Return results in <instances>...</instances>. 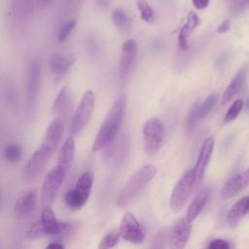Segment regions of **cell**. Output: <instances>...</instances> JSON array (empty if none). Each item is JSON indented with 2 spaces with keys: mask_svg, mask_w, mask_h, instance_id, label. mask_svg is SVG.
<instances>
[{
  "mask_svg": "<svg viewBox=\"0 0 249 249\" xmlns=\"http://www.w3.org/2000/svg\"><path fill=\"white\" fill-rule=\"evenodd\" d=\"M125 110L126 99L124 96H119L112 104L102 124L98 128L91 146L93 152L105 148L114 141L123 124Z\"/></svg>",
  "mask_w": 249,
  "mask_h": 249,
  "instance_id": "obj_1",
  "label": "cell"
},
{
  "mask_svg": "<svg viewBox=\"0 0 249 249\" xmlns=\"http://www.w3.org/2000/svg\"><path fill=\"white\" fill-rule=\"evenodd\" d=\"M157 174L154 164H146L136 170L116 196L115 204L120 209L126 208L143 193Z\"/></svg>",
  "mask_w": 249,
  "mask_h": 249,
  "instance_id": "obj_2",
  "label": "cell"
},
{
  "mask_svg": "<svg viewBox=\"0 0 249 249\" xmlns=\"http://www.w3.org/2000/svg\"><path fill=\"white\" fill-rule=\"evenodd\" d=\"M144 150L146 155L153 157L158 154L162 146L165 128L163 123L158 117L148 119L143 125Z\"/></svg>",
  "mask_w": 249,
  "mask_h": 249,
  "instance_id": "obj_3",
  "label": "cell"
},
{
  "mask_svg": "<svg viewBox=\"0 0 249 249\" xmlns=\"http://www.w3.org/2000/svg\"><path fill=\"white\" fill-rule=\"evenodd\" d=\"M196 187L194 169L187 170L176 182L169 197V206L174 212H179L187 203Z\"/></svg>",
  "mask_w": 249,
  "mask_h": 249,
  "instance_id": "obj_4",
  "label": "cell"
},
{
  "mask_svg": "<svg viewBox=\"0 0 249 249\" xmlns=\"http://www.w3.org/2000/svg\"><path fill=\"white\" fill-rule=\"evenodd\" d=\"M67 169V167L57 164L47 173L40 192L41 202L43 205L50 206L54 200L60 186L64 181Z\"/></svg>",
  "mask_w": 249,
  "mask_h": 249,
  "instance_id": "obj_5",
  "label": "cell"
},
{
  "mask_svg": "<svg viewBox=\"0 0 249 249\" xmlns=\"http://www.w3.org/2000/svg\"><path fill=\"white\" fill-rule=\"evenodd\" d=\"M53 153L43 145H40L27 160L21 171L22 180L25 183L35 181L44 171L47 162Z\"/></svg>",
  "mask_w": 249,
  "mask_h": 249,
  "instance_id": "obj_6",
  "label": "cell"
},
{
  "mask_svg": "<svg viewBox=\"0 0 249 249\" xmlns=\"http://www.w3.org/2000/svg\"><path fill=\"white\" fill-rule=\"evenodd\" d=\"M95 104L94 92L90 89L87 90L76 108V111L72 117L70 130L72 133H79L89 122L92 111Z\"/></svg>",
  "mask_w": 249,
  "mask_h": 249,
  "instance_id": "obj_7",
  "label": "cell"
},
{
  "mask_svg": "<svg viewBox=\"0 0 249 249\" xmlns=\"http://www.w3.org/2000/svg\"><path fill=\"white\" fill-rule=\"evenodd\" d=\"M119 233L123 239L134 244H140L145 239V231L142 225L131 213H125L123 216Z\"/></svg>",
  "mask_w": 249,
  "mask_h": 249,
  "instance_id": "obj_8",
  "label": "cell"
},
{
  "mask_svg": "<svg viewBox=\"0 0 249 249\" xmlns=\"http://www.w3.org/2000/svg\"><path fill=\"white\" fill-rule=\"evenodd\" d=\"M138 53L137 42L134 39H127L121 48V55L119 61L118 75L121 80H124L129 75L135 62Z\"/></svg>",
  "mask_w": 249,
  "mask_h": 249,
  "instance_id": "obj_9",
  "label": "cell"
},
{
  "mask_svg": "<svg viewBox=\"0 0 249 249\" xmlns=\"http://www.w3.org/2000/svg\"><path fill=\"white\" fill-rule=\"evenodd\" d=\"M38 199L36 188H28L23 191L16 199L13 211L18 219L28 217L35 209Z\"/></svg>",
  "mask_w": 249,
  "mask_h": 249,
  "instance_id": "obj_10",
  "label": "cell"
},
{
  "mask_svg": "<svg viewBox=\"0 0 249 249\" xmlns=\"http://www.w3.org/2000/svg\"><path fill=\"white\" fill-rule=\"evenodd\" d=\"M213 148H214V139L212 136H210L204 140V142L200 148L196 166L194 168L196 187L199 186L203 180L206 167L209 163V160H210V158H211V155L213 152Z\"/></svg>",
  "mask_w": 249,
  "mask_h": 249,
  "instance_id": "obj_11",
  "label": "cell"
},
{
  "mask_svg": "<svg viewBox=\"0 0 249 249\" xmlns=\"http://www.w3.org/2000/svg\"><path fill=\"white\" fill-rule=\"evenodd\" d=\"M192 222L187 218L178 222L172 229L169 237V249H184L190 239Z\"/></svg>",
  "mask_w": 249,
  "mask_h": 249,
  "instance_id": "obj_12",
  "label": "cell"
},
{
  "mask_svg": "<svg viewBox=\"0 0 249 249\" xmlns=\"http://www.w3.org/2000/svg\"><path fill=\"white\" fill-rule=\"evenodd\" d=\"M63 133H64L63 122L59 119L53 120L49 124V125L45 131L44 138H43L41 145L45 146L51 152L54 153V151L56 150V148L58 147V145L61 142Z\"/></svg>",
  "mask_w": 249,
  "mask_h": 249,
  "instance_id": "obj_13",
  "label": "cell"
},
{
  "mask_svg": "<svg viewBox=\"0 0 249 249\" xmlns=\"http://www.w3.org/2000/svg\"><path fill=\"white\" fill-rule=\"evenodd\" d=\"M249 186V167L243 171L241 174H237L231 178H230L225 185L223 186L221 190L220 196L222 199H229L238 193H240L242 190H244L246 187Z\"/></svg>",
  "mask_w": 249,
  "mask_h": 249,
  "instance_id": "obj_14",
  "label": "cell"
},
{
  "mask_svg": "<svg viewBox=\"0 0 249 249\" xmlns=\"http://www.w3.org/2000/svg\"><path fill=\"white\" fill-rule=\"evenodd\" d=\"M41 62L37 58H33L28 65L27 71V91L28 97L32 104H34L37 100L40 83H41Z\"/></svg>",
  "mask_w": 249,
  "mask_h": 249,
  "instance_id": "obj_15",
  "label": "cell"
},
{
  "mask_svg": "<svg viewBox=\"0 0 249 249\" xmlns=\"http://www.w3.org/2000/svg\"><path fill=\"white\" fill-rule=\"evenodd\" d=\"M40 221L43 226L45 234H48V235H55V234L65 232L66 229L68 228L67 224L60 223L57 220L51 206H46L42 210Z\"/></svg>",
  "mask_w": 249,
  "mask_h": 249,
  "instance_id": "obj_16",
  "label": "cell"
},
{
  "mask_svg": "<svg viewBox=\"0 0 249 249\" xmlns=\"http://www.w3.org/2000/svg\"><path fill=\"white\" fill-rule=\"evenodd\" d=\"M199 24V18L195 12H190L178 34V48L182 51L189 49V38Z\"/></svg>",
  "mask_w": 249,
  "mask_h": 249,
  "instance_id": "obj_17",
  "label": "cell"
},
{
  "mask_svg": "<svg viewBox=\"0 0 249 249\" xmlns=\"http://www.w3.org/2000/svg\"><path fill=\"white\" fill-rule=\"evenodd\" d=\"M246 74H247V66H243L231 79L230 84L228 85L227 89H225L223 95H222V100L221 103L223 105L227 104L230 102L242 89L245 79H246Z\"/></svg>",
  "mask_w": 249,
  "mask_h": 249,
  "instance_id": "obj_18",
  "label": "cell"
},
{
  "mask_svg": "<svg viewBox=\"0 0 249 249\" xmlns=\"http://www.w3.org/2000/svg\"><path fill=\"white\" fill-rule=\"evenodd\" d=\"M70 104H71V96L66 88H62L59 92L57 93L55 99L53 103V113L54 116H56V119H59L62 121V119L66 118L68 115V112L70 110Z\"/></svg>",
  "mask_w": 249,
  "mask_h": 249,
  "instance_id": "obj_19",
  "label": "cell"
},
{
  "mask_svg": "<svg viewBox=\"0 0 249 249\" xmlns=\"http://www.w3.org/2000/svg\"><path fill=\"white\" fill-rule=\"evenodd\" d=\"M210 195V190L208 188L201 189L195 196L193 201L191 202L188 211H187V219L190 222H193L203 210Z\"/></svg>",
  "mask_w": 249,
  "mask_h": 249,
  "instance_id": "obj_20",
  "label": "cell"
},
{
  "mask_svg": "<svg viewBox=\"0 0 249 249\" xmlns=\"http://www.w3.org/2000/svg\"><path fill=\"white\" fill-rule=\"evenodd\" d=\"M73 64V58L70 55L55 53L51 56L49 66L52 73L56 77L65 75Z\"/></svg>",
  "mask_w": 249,
  "mask_h": 249,
  "instance_id": "obj_21",
  "label": "cell"
},
{
  "mask_svg": "<svg viewBox=\"0 0 249 249\" xmlns=\"http://www.w3.org/2000/svg\"><path fill=\"white\" fill-rule=\"evenodd\" d=\"M249 212V196L238 199L230 209L227 220L231 227H235L241 218Z\"/></svg>",
  "mask_w": 249,
  "mask_h": 249,
  "instance_id": "obj_22",
  "label": "cell"
},
{
  "mask_svg": "<svg viewBox=\"0 0 249 249\" xmlns=\"http://www.w3.org/2000/svg\"><path fill=\"white\" fill-rule=\"evenodd\" d=\"M75 156V140L72 136L68 137L59 149L57 156V164L69 167Z\"/></svg>",
  "mask_w": 249,
  "mask_h": 249,
  "instance_id": "obj_23",
  "label": "cell"
},
{
  "mask_svg": "<svg viewBox=\"0 0 249 249\" xmlns=\"http://www.w3.org/2000/svg\"><path fill=\"white\" fill-rule=\"evenodd\" d=\"M94 175L90 171H86L78 178L75 189L88 200L89 197V195L91 193L92 184H93Z\"/></svg>",
  "mask_w": 249,
  "mask_h": 249,
  "instance_id": "obj_24",
  "label": "cell"
},
{
  "mask_svg": "<svg viewBox=\"0 0 249 249\" xmlns=\"http://www.w3.org/2000/svg\"><path fill=\"white\" fill-rule=\"evenodd\" d=\"M199 109H200V103L196 101L192 105V107L190 108L187 114L186 121H185V132L188 135H191L196 130V124L198 121L201 119Z\"/></svg>",
  "mask_w": 249,
  "mask_h": 249,
  "instance_id": "obj_25",
  "label": "cell"
},
{
  "mask_svg": "<svg viewBox=\"0 0 249 249\" xmlns=\"http://www.w3.org/2000/svg\"><path fill=\"white\" fill-rule=\"evenodd\" d=\"M87 201L88 200L75 188L67 191L64 196V202L71 210L81 209L87 203Z\"/></svg>",
  "mask_w": 249,
  "mask_h": 249,
  "instance_id": "obj_26",
  "label": "cell"
},
{
  "mask_svg": "<svg viewBox=\"0 0 249 249\" xmlns=\"http://www.w3.org/2000/svg\"><path fill=\"white\" fill-rule=\"evenodd\" d=\"M136 7L143 21L147 23H152L154 21V11L148 0H136Z\"/></svg>",
  "mask_w": 249,
  "mask_h": 249,
  "instance_id": "obj_27",
  "label": "cell"
},
{
  "mask_svg": "<svg viewBox=\"0 0 249 249\" xmlns=\"http://www.w3.org/2000/svg\"><path fill=\"white\" fill-rule=\"evenodd\" d=\"M22 156L21 147L18 144L12 143L5 147L4 149V158L8 162L16 163L18 162Z\"/></svg>",
  "mask_w": 249,
  "mask_h": 249,
  "instance_id": "obj_28",
  "label": "cell"
},
{
  "mask_svg": "<svg viewBox=\"0 0 249 249\" xmlns=\"http://www.w3.org/2000/svg\"><path fill=\"white\" fill-rule=\"evenodd\" d=\"M121 235L119 233V231H112L108 233H106L99 241L97 249H111L115 247L120 239Z\"/></svg>",
  "mask_w": 249,
  "mask_h": 249,
  "instance_id": "obj_29",
  "label": "cell"
},
{
  "mask_svg": "<svg viewBox=\"0 0 249 249\" xmlns=\"http://www.w3.org/2000/svg\"><path fill=\"white\" fill-rule=\"evenodd\" d=\"M218 94L217 93H212L210 95H208L206 97V99L200 104V109H199V113H200V118L203 119L205 118L211 111L212 109L215 107L217 101H218Z\"/></svg>",
  "mask_w": 249,
  "mask_h": 249,
  "instance_id": "obj_30",
  "label": "cell"
},
{
  "mask_svg": "<svg viewBox=\"0 0 249 249\" xmlns=\"http://www.w3.org/2000/svg\"><path fill=\"white\" fill-rule=\"evenodd\" d=\"M242 108H243V101L241 99L234 100L231 103V105L229 107V109H228V111L226 113L225 121L227 123L233 121L239 115V113L241 112Z\"/></svg>",
  "mask_w": 249,
  "mask_h": 249,
  "instance_id": "obj_31",
  "label": "cell"
},
{
  "mask_svg": "<svg viewBox=\"0 0 249 249\" xmlns=\"http://www.w3.org/2000/svg\"><path fill=\"white\" fill-rule=\"evenodd\" d=\"M76 23H77V21H76L75 19H70V20L66 21L65 23H63V24L60 26V28H59V30H58V33H57V41H58L59 43L64 42V41L68 38L69 34H70V33L72 32V30L75 28Z\"/></svg>",
  "mask_w": 249,
  "mask_h": 249,
  "instance_id": "obj_32",
  "label": "cell"
},
{
  "mask_svg": "<svg viewBox=\"0 0 249 249\" xmlns=\"http://www.w3.org/2000/svg\"><path fill=\"white\" fill-rule=\"evenodd\" d=\"M112 21L117 27L124 28L128 22V18L123 9L117 8L112 13Z\"/></svg>",
  "mask_w": 249,
  "mask_h": 249,
  "instance_id": "obj_33",
  "label": "cell"
},
{
  "mask_svg": "<svg viewBox=\"0 0 249 249\" xmlns=\"http://www.w3.org/2000/svg\"><path fill=\"white\" fill-rule=\"evenodd\" d=\"M43 233H45V231H44L43 226H42V224H41V221H37V222H35V223L30 227V229L27 231L26 236H27V238H29V239H35V238L40 237Z\"/></svg>",
  "mask_w": 249,
  "mask_h": 249,
  "instance_id": "obj_34",
  "label": "cell"
},
{
  "mask_svg": "<svg viewBox=\"0 0 249 249\" xmlns=\"http://www.w3.org/2000/svg\"><path fill=\"white\" fill-rule=\"evenodd\" d=\"M207 249H230V244L225 239L217 238V239H213L209 243Z\"/></svg>",
  "mask_w": 249,
  "mask_h": 249,
  "instance_id": "obj_35",
  "label": "cell"
},
{
  "mask_svg": "<svg viewBox=\"0 0 249 249\" xmlns=\"http://www.w3.org/2000/svg\"><path fill=\"white\" fill-rule=\"evenodd\" d=\"M249 8V0H239L231 6V12L233 14H239Z\"/></svg>",
  "mask_w": 249,
  "mask_h": 249,
  "instance_id": "obj_36",
  "label": "cell"
},
{
  "mask_svg": "<svg viewBox=\"0 0 249 249\" xmlns=\"http://www.w3.org/2000/svg\"><path fill=\"white\" fill-rule=\"evenodd\" d=\"M231 30V22L229 19H225L223 20L219 26L217 27V32L220 33V34H224V33H227Z\"/></svg>",
  "mask_w": 249,
  "mask_h": 249,
  "instance_id": "obj_37",
  "label": "cell"
},
{
  "mask_svg": "<svg viewBox=\"0 0 249 249\" xmlns=\"http://www.w3.org/2000/svg\"><path fill=\"white\" fill-rule=\"evenodd\" d=\"M210 0H192L193 6L196 10H203L209 5Z\"/></svg>",
  "mask_w": 249,
  "mask_h": 249,
  "instance_id": "obj_38",
  "label": "cell"
},
{
  "mask_svg": "<svg viewBox=\"0 0 249 249\" xmlns=\"http://www.w3.org/2000/svg\"><path fill=\"white\" fill-rule=\"evenodd\" d=\"M45 249H65V247L60 242H52V243L48 244Z\"/></svg>",
  "mask_w": 249,
  "mask_h": 249,
  "instance_id": "obj_39",
  "label": "cell"
},
{
  "mask_svg": "<svg viewBox=\"0 0 249 249\" xmlns=\"http://www.w3.org/2000/svg\"><path fill=\"white\" fill-rule=\"evenodd\" d=\"M111 0H96V4L100 9H105L109 6Z\"/></svg>",
  "mask_w": 249,
  "mask_h": 249,
  "instance_id": "obj_40",
  "label": "cell"
},
{
  "mask_svg": "<svg viewBox=\"0 0 249 249\" xmlns=\"http://www.w3.org/2000/svg\"><path fill=\"white\" fill-rule=\"evenodd\" d=\"M53 0H37V3L39 4V6L45 8L47 6H49L52 3Z\"/></svg>",
  "mask_w": 249,
  "mask_h": 249,
  "instance_id": "obj_41",
  "label": "cell"
},
{
  "mask_svg": "<svg viewBox=\"0 0 249 249\" xmlns=\"http://www.w3.org/2000/svg\"><path fill=\"white\" fill-rule=\"evenodd\" d=\"M245 109L247 110V111H249V97L246 99V101H245Z\"/></svg>",
  "mask_w": 249,
  "mask_h": 249,
  "instance_id": "obj_42",
  "label": "cell"
}]
</instances>
